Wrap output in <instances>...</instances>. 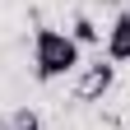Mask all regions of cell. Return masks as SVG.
Instances as JSON below:
<instances>
[{
  "mask_svg": "<svg viewBox=\"0 0 130 130\" xmlns=\"http://www.w3.org/2000/svg\"><path fill=\"white\" fill-rule=\"evenodd\" d=\"M79 60H84V46H79L70 32L46 28V23L32 32V79H37V84H51V79L74 74Z\"/></svg>",
  "mask_w": 130,
  "mask_h": 130,
  "instance_id": "1",
  "label": "cell"
},
{
  "mask_svg": "<svg viewBox=\"0 0 130 130\" xmlns=\"http://www.w3.org/2000/svg\"><path fill=\"white\" fill-rule=\"evenodd\" d=\"M111 84H116V60H93V65H84V79H79L74 98L79 102H93V98H102Z\"/></svg>",
  "mask_w": 130,
  "mask_h": 130,
  "instance_id": "2",
  "label": "cell"
},
{
  "mask_svg": "<svg viewBox=\"0 0 130 130\" xmlns=\"http://www.w3.org/2000/svg\"><path fill=\"white\" fill-rule=\"evenodd\" d=\"M107 60H116V65L130 60V9H121L107 28Z\"/></svg>",
  "mask_w": 130,
  "mask_h": 130,
  "instance_id": "3",
  "label": "cell"
},
{
  "mask_svg": "<svg viewBox=\"0 0 130 130\" xmlns=\"http://www.w3.org/2000/svg\"><path fill=\"white\" fill-rule=\"evenodd\" d=\"M70 37H74L79 46H93V42H98V28H93L88 14H79V19H74V32H70Z\"/></svg>",
  "mask_w": 130,
  "mask_h": 130,
  "instance_id": "4",
  "label": "cell"
},
{
  "mask_svg": "<svg viewBox=\"0 0 130 130\" xmlns=\"http://www.w3.org/2000/svg\"><path fill=\"white\" fill-rule=\"evenodd\" d=\"M9 130H42V116H37L32 107H19L14 121H9Z\"/></svg>",
  "mask_w": 130,
  "mask_h": 130,
  "instance_id": "5",
  "label": "cell"
}]
</instances>
